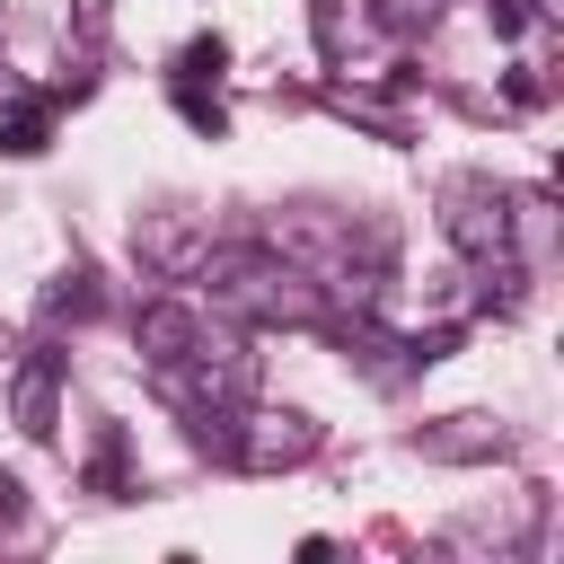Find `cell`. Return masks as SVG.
I'll use <instances>...</instances> for the list:
<instances>
[{
	"instance_id": "obj_1",
	"label": "cell",
	"mask_w": 564,
	"mask_h": 564,
	"mask_svg": "<svg viewBox=\"0 0 564 564\" xmlns=\"http://www.w3.org/2000/svg\"><path fill=\"white\" fill-rule=\"evenodd\" d=\"M194 282L238 326H326V282L300 256L264 247V238H212L203 264H194Z\"/></svg>"
},
{
	"instance_id": "obj_2",
	"label": "cell",
	"mask_w": 564,
	"mask_h": 564,
	"mask_svg": "<svg viewBox=\"0 0 564 564\" xmlns=\"http://www.w3.org/2000/svg\"><path fill=\"white\" fill-rule=\"evenodd\" d=\"M326 449V423L300 414V405H238V432H229V467L247 476H291Z\"/></svg>"
},
{
	"instance_id": "obj_3",
	"label": "cell",
	"mask_w": 564,
	"mask_h": 564,
	"mask_svg": "<svg viewBox=\"0 0 564 564\" xmlns=\"http://www.w3.org/2000/svg\"><path fill=\"white\" fill-rule=\"evenodd\" d=\"M441 238L476 264V256H520L511 247V185L494 176H449L441 185Z\"/></svg>"
},
{
	"instance_id": "obj_4",
	"label": "cell",
	"mask_w": 564,
	"mask_h": 564,
	"mask_svg": "<svg viewBox=\"0 0 564 564\" xmlns=\"http://www.w3.org/2000/svg\"><path fill=\"white\" fill-rule=\"evenodd\" d=\"M203 247H212V212H203V203H159V212H141V229H132V256H141L159 282H194Z\"/></svg>"
},
{
	"instance_id": "obj_5",
	"label": "cell",
	"mask_w": 564,
	"mask_h": 564,
	"mask_svg": "<svg viewBox=\"0 0 564 564\" xmlns=\"http://www.w3.org/2000/svg\"><path fill=\"white\" fill-rule=\"evenodd\" d=\"M414 458H432V467H494V458H511V423H494V414L414 423Z\"/></svg>"
},
{
	"instance_id": "obj_6",
	"label": "cell",
	"mask_w": 564,
	"mask_h": 564,
	"mask_svg": "<svg viewBox=\"0 0 564 564\" xmlns=\"http://www.w3.org/2000/svg\"><path fill=\"white\" fill-rule=\"evenodd\" d=\"M9 414H18L26 441H53V432H62V352H53V344H35V352L18 361V379H9Z\"/></svg>"
},
{
	"instance_id": "obj_7",
	"label": "cell",
	"mask_w": 564,
	"mask_h": 564,
	"mask_svg": "<svg viewBox=\"0 0 564 564\" xmlns=\"http://www.w3.org/2000/svg\"><path fill=\"white\" fill-rule=\"evenodd\" d=\"M194 335H203V308H194V300H150V308L132 317V344H141V361H150V370L185 361V352H194Z\"/></svg>"
},
{
	"instance_id": "obj_8",
	"label": "cell",
	"mask_w": 564,
	"mask_h": 564,
	"mask_svg": "<svg viewBox=\"0 0 564 564\" xmlns=\"http://www.w3.org/2000/svg\"><path fill=\"white\" fill-rule=\"evenodd\" d=\"M44 141H53V97H18L0 115V159H44Z\"/></svg>"
},
{
	"instance_id": "obj_9",
	"label": "cell",
	"mask_w": 564,
	"mask_h": 564,
	"mask_svg": "<svg viewBox=\"0 0 564 564\" xmlns=\"http://www.w3.org/2000/svg\"><path fill=\"white\" fill-rule=\"evenodd\" d=\"M97 308H106V291H97V273H88V264H70V273L44 291V317H53V326H62V317L79 326V317H97Z\"/></svg>"
},
{
	"instance_id": "obj_10",
	"label": "cell",
	"mask_w": 564,
	"mask_h": 564,
	"mask_svg": "<svg viewBox=\"0 0 564 564\" xmlns=\"http://www.w3.org/2000/svg\"><path fill=\"white\" fill-rule=\"evenodd\" d=\"M326 106H335V115H352V123H370L379 141H405V115H397V106H379L370 88H335Z\"/></svg>"
},
{
	"instance_id": "obj_11",
	"label": "cell",
	"mask_w": 564,
	"mask_h": 564,
	"mask_svg": "<svg viewBox=\"0 0 564 564\" xmlns=\"http://www.w3.org/2000/svg\"><path fill=\"white\" fill-rule=\"evenodd\" d=\"M88 494L123 502V423H106V432H97V449H88Z\"/></svg>"
},
{
	"instance_id": "obj_12",
	"label": "cell",
	"mask_w": 564,
	"mask_h": 564,
	"mask_svg": "<svg viewBox=\"0 0 564 564\" xmlns=\"http://www.w3.org/2000/svg\"><path fill=\"white\" fill-rule=\"evenodd\" d=\"M176 115H185V123H194V132H212V141H220V132H229V106H220V97H212V88H203V79H176Z\"/></svg>"
},
{
	"instance_id": "obj_13",
	"label": "cell",
	"mask_w": 564,
	"mask_h": 564,
	"mask_svg": "<svg viewBox=\"0 0 564 564\" xmlns=\"http://www.w3.org/2000/svg\"><path fill=\"white\" fill-rule=\"evenodd\" d=\"M220 70H229V44H220V35H194V44L176 53V79H220Z\"/></svg>"
},
{
	"instance_id": "obj_14",
	"label": "cell",
	"mask_w": 564,
	"mask_h": 564,
	"mask_svg": "<svg viewBox=\"0 0 564 564\" xmlns=\"http://www.w3.org/2000/svg\"><path fill=\"white\" fill-rule=\"evenodd\" d=\"M379 9V26H397V35H423L432 18H441V0H370Z\"/></svg>"
},
{
	"instance_id": "obj_15",
	"label": "cell",
	"mask_w": 564,
	"mask_h": 564,
	"mask_svg": "<svg viewBox=\"0 0 564 564\" xmlns=\"http://www.w3.org/2000/svg\"><path fill=\"white\" fill-rule=\"evenodd\" d=\"M511 106H546V79L538 70H511Z\"/></svg>"
},
{
	"instance_id": "obj_16",
	"label": "cell",
	"mask_w": 564,
	"mask_h": 564,
	"mask_svg": "<svg viewBox=\"0 0 564 564\" xmlns=\"http://www.w3.org/2000/svg\"><path fill=\"white\" fill-rule=\"evenodd\" d=\"M9 511H18V476L0 467V520H9Z\"/></svg>"
}]
</instances>
